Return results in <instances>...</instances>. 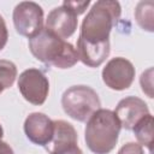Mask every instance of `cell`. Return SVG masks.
Returning <instances> with one entry per match:
<instances>
[{"instance_id":"7402d4cb","label":"cell","mask_w":154,"mask_h":154,"mask_svg":"<svg viewBox=\"0 0 154 154\" xmlns=\"http://www.w3.org/2000/svg\"><path fill=\"white\" fill-rule=\"evenodd\" d=\"M2 137H4V130H2V126L0 124V143L2 142Z\"/></svg>"},{"instance_id":"8fae6325","label":"cell","mask_w":154,"mask_h":154,"mask_svg":"<svg viewBox=\"0 0 154 154\" xmlns=\"http://www.w3.org/2000/svg\"><path fill=\"white\" fill-rule=\"evenodd\" d=\"M54 134L51 142L45 147L49 154H57L64 152L71 147L77 146L78 136L73 125L65 120H53Z\"/></svg>"},{"instance_id":"5bb4252c","label":"cell","mask_w":154,"mask_h":154,"mask_svg":"<svg viewBox=\"0 0 154 154\" xmlns=\"http://www.w3.org/2000/svg\"><path fill=\"white\" fill-rule=\"evenodd\" d=\"M135 19L137 24L146 31H154V2L140 1L135 8Z\"/></svg>"},{"instance_id":"9a60e30c","label":"cell","mask_w":154,"mask_h":154,"mask_svg":"<svg viewBox=\"0 0 154 154\" xmlns=\"http://www.w3.org/2000/svg\"><path fill=\"white\" fill-rule=\"evenodd\" d=\"M16 77L17 66L10 60L0 59V94L5 89L12 87L16 81Z\"/></svg>"},{"instance_id":"44dd1931","label":"cell","mask_w":154,"mask_h":154,"mask_svg":"<svg viewBox=\"0 0 154 154\" xmlns=\"http://www.w3.org/2000/svg\"><path fill=\"white\" fill-rule=\"evenodd\" d=\"M57 154H83V152L81 150V148L78 146H75V147H71L64 152H60V153H57Z\"/></svg>"},{"instance_id":"8992f818","label":"cell","mask_w":154,"mask_h":154,"mask_svg":"<svg viewBox=\"0 0 154 154\" xmlns=\"http://www.w3.org/2000/svg\"><path fill=\"white\" fill-rule=\"evenodd\" d=\"M17 85L22 96L35 106L45 103L49 93L48 78L41 70L34 67L26 69L19 75Z\"/></svg>"},{"instance_id":"e0dca14e","label":"cell","mask_w":154,"mask_h":154,"mask_svg":"<svg viewBox=\"0 0 154 154\" xmlns=\"http://www.w3.org/2000/svg\"><path fill=\"white\" fill-rule=\"evenodd\" d=\"M89 4H90V1H88V0L87 1H83V2H78V1H64L63 2V6L67 7L72 13H75L78 17L79 14H82V13L85 12V10L89 6Z\"/></svg>"},{"instance_id":"30bf717a","label":"cell","mask_w":154,"mask_h":154,"mask_svg":"<svg viewBox=\"0 0 154 154\" xmlns=\"http://www.w3.org/2000/svg\"><path fill=\"white\" fill-rule=\"evenodd\" d=\"M78 19L75 13H72L67 7L59 6L53 8L46 19L45 28L60 37L61 40L72 36L77 29Z\"/></svg>"},{"instance_id":"d6986e66","label":"cell","mask_w":154,"mask_h":154,"mask_svg":"<svg viewBox=\"0 0 154 154\" xmlns=\"http://www.w3.org/2000/svg\"><path fill=\"white\" fill-rule=\"evenodd\" d=\"M7 40H8V30H7L5 19L0 14V51H2L5 48Z\"/></svg>"},{"instance_id":"ba28073f","label":"cell","mask_w":154,"mask_h":154,"mask_svg":"<svg viewBox=\"0 0 154 154\" xmlns=\"http://www.w3.org/2000/svg\"><path fill=\"white\" fill-rule=\"evenodd\" d=\"M23 129L30 142L41 147H46L53 137L54 123L45 113L34 112L25 118Z\"/></svg>"},{"instance_id":"3957f363","label":"cell","mask_w":154,"mask_h":154,"mask_svg":"<svg viewBox=\"0 0 154 154\" xmlns=\"http://www.w3.org/2000/svg\"><path fill=\"white\" fill-rule=\"evenodd\" d=\"M120 14L122 7L118 1L100 0L94 2L82 22L79 37L89 43L109 41L111 30Z\"/></svg>"},{"instance_id":"9c48e42d","label":"cell","mask_w":154,"mask_h":154,"mask_svg":"<svg viewBox=\"0 0 154 154\" xmlns=\"http://www.w3.org/2000/svg\"><path fill=\"white\" fill-rule=\"evenodd\" d=\"M114 114L122 128L125 130H132L143 117L149 114V108L142 99L137 96H126L118 102Z\"/></svg>"},{"instance_id":"277c9868","label":"cell","mask_w":154,"mask_h":154,"mask_svg":"<svg viewBox=\"0 0 154 154\" xmlns=\"http://www.w3.org/2000/svg\"><path fill=\"white\" fill-rule=\"evenodd\" d=\"M61 106L70 118L77 122H87L101 108V101L93 88L79 84L72 85L63 93Z\"/></svg>"},{"instance_id":"7a4b0ae2","label":"cell","mask_w":154,"mask_h":154,"mask_svg":"<svg viewBox=\"0 0 154 154\" xmlns=\"http://www.w3.org/2000/svg\"><path fill=\"white\" fill-rule=\"evenodd\" d=\"M120 123L111 109L100 108L88 120L84 140L94 154H108L118 142Z\"/></svg>"},{"instance_id":"52a82bcc","label":"cell","mask_w":154,"mask_h":154,"mask_svg":"<svg viewBox=\"0 0 154 154\" xmlns=\"http://www.w3.org/2000/svg\"><path fill=\"white\" fill-rule=\"evenodd\" d=\"M132 63L123 57L112 58L102 69V81L112 90H125L131 87L135 79Z\"/></svg>"},{"instance_id":"4fadbf2b","label":"cell","mask_w":154,"mask_h":154,"mask_svg":"<svg viewBox=\"0 0 154 154\" xmlns=\"http://www.w3.org/2000/svg\"><path fill=\"white\" fill-rule=\"evenodd\" d=\"M137 143L141 147H147L149 152L153 150V116L149 113L143 117L132 129Z\"/></svg>"},{"instance_id":"6da1fadb","label":"cell","mask_w":154,"mask_h":154,"mask_svg":"<svg viewBox=\"0 0 154 154\" xmlns=\"http://www.w3.org/2000/svg\"><path fill=\"white\" fill-rule=\"evenodd\" d=\"M29 49L37 60L58 69H70L78 61L76 48L46 28L29 38Z\"/></svg>"},{"instance_id":"ffe728a7","label":"cell","mask_w":154,"mask_h":154,"mask_svg":"<svg viewBox=\"0 0 154 154\" xmlns=\"http://www.w3.org/2000/svg\"><path fill=\"white\" fill-rule=\"evenodd\" d=\"M0 154H14V153H13V149L6 142H1L0 143Z\"/></svg>"},{"instance_id":"ac0fdd59","label":"cell","mask_w":154,"mask_h":154,"mask_svg":"<svg viewBox=\"0 0 154 154\" xmlns=\"http://www.w3.org/2000/svg\"><path fill=\"white\" fill-rule=\"evenodd\" d=\"M117 154H144V152H143V148L138 143L128 142L118 150Z\"/></svg>"},{"instance_id":"2e32d148","label":"cell","mask_w":154,"mask_h":154,"mask_svg":"<svg viewBox=\"0 0 154 154\" xmlns=\"http://www.w3.org/2000/svg\"><path fill=\"white\" fill-rule=\"evenodd\" d=\"M140 84L142 87V91L147 94L148 97H153V67H149L144 72H142L140 77Z\"/></svg>"},{"instance_id":"5b68a950","label":"cell","mask_w":154,"mask_h":154,"mask_svg":"<svg viewBox=\"0 0 154 154\" xmlns=\"http://www.w3.org/2000/svg\"><path fill=\"white\" fill-rule=\"evenodd\" d=\"M13 24L16 31L28 38L37 35L43 28V10L34 1H22L13 10Z\"/></svg>"},{"instance_id":"7c38bea8","label":"cell","mask_w":154,"mask_h":154,"mask_svg":"<svg viewBox=\"0 0 154 154\" xmlns=\"http://www.w3.org/2000/svg\"><path fill=\"white\" fill-rule=\"evenodd\" d=\"M76 52L78 55V60H81L84 65L89 67H97L108 58L111 46L109 41L102 43H89L78 37Z\"/></svg>"}]
</instances>
